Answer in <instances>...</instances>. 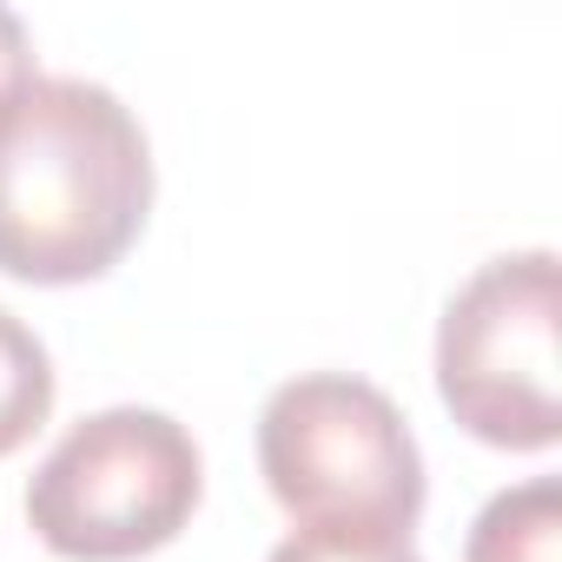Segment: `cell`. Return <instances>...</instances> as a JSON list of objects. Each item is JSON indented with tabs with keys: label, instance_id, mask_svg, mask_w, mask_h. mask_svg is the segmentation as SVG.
Masks as SVG:
<instances>
[{
	"label": "cell",
	"instance_id": "obj_1",
	"mask_svg": "<svg viewBox=\"0 0 562 562\" xmlns=\"http://www.w3.org/2000/svg\"><path fill=\"white\" fill-rule=\"evenodd\" d=\"M153 212V146L100 80H34L0 126V271L21 285L106 278Z\"/></svg>",
	"mask_w": 562,
	"mask_h": 562
},
{
	"label": "cell",
	"instance_id": "obj_2",
	"mask_svg": "<svg viewBox=\"0 0 562 562\" xmlns=\"http://www.w3.org/2000/svg\"><path fill=\"white\" fill-rule=\"evenodd\" d=\"M258 470L299 529L411 542L424 516V450L404 411L345 371L278 384L258 411Z\"/></svg>",
	"mask_w": 562,
	"mask_h": 562
},
{
	"label": "cell",
	"instance_id": "obj_6",
	"mask_svg": "<svg viewBox=\"0 0 562 562\" xmlns=\"http://www.w3.org/2000/svg\"><path fill=\"white\" fill-rule=\"evenodd\" d=\"M54 411V358L47 345L0 312V457H14Z\"/></svg>",
	"mask_w": 562,
	"mask_h": 562
},
{
	"label": "cell",
	"instance_id": "obj_4",
	"mask_svg": "<svg viewBox=\"0 0 562 562\" xmlns=\"http://www.w3.org/2000/svg\"><path fill=\"white\" fill-rule=\"evenodd\" d=\"M555 251H503L443 305L437 397L490 450H555Z\"/></svg>",
	"mask_w": 562,
	"mask_h": 562
},
{
	"label": "cell",
	"instance_id": "obj_5",
	"mask_svg": "<svg viewBox=\"0 0 562 562\" xmlns=\"http://www.w3.org/2000/svg\"><path fill=\"white\" fill-rule=\"evenodd\" d=\"M555 549H562V483L529 476L483 503V516L470 522L463 562H555Z\"/></svg>",
	"mask_w": 562,
	"mask_h": 562
},
{
	"label": "cell",
	"instance_id": "obj_3",
	"mask_svg": "<svg viewBox=\"0 0 562 562\" xmlns=\"http://www.w3.org/2000/svg\"><path fill=\"white\" fill-rule=\"evenodd\" d=\"M205 496L199 443L179 417L113 404L80 417L27 483L34 536L67 562H139L166 549Z\"/></svg>",
	"mask_w": 562,
	"mask_h": 562
},
{
	"label": "cell",
	"instance_id": "obj_8",
	"mask_svg": "<svg viewBox=\"0 0 562 562\" xmlns=\"http://www.w3.org/2000/svg\"><path fill=\"white\" fill-rule=\"evenodd\" d=\"M34 80H41V74H34V41H27L21 14L0 8V126L14 120V106L27 100V87H34Z\"/></svg>",
	"mask_w": 562,
	"mask_h": 562
},
{
	"label": "cell",
	"instance_id": "obj_7",
	"mask_svg": "<svg viewBox=\"0 0 562 562\" xmlns=\"http://www.w3.org/2000/svg\"><path fill=\"white\" fill-rule=\"evenodd\" d=\"M265 562H424L411 542H358V536H312V529H292Z\"/></svg>",
	"mask_w": 562,
	"mask_h": 562
}]
</instances>
